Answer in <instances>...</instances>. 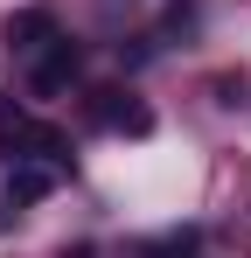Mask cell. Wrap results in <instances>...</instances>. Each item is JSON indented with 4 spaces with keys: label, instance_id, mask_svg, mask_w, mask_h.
Wrapping results in <instances>:
<instances>
[{
    "label": "cell",
    "instance_id": "7a4b0ae2",
    "mask_svg": "<svg viewBox=\"0 0 251 258\" xmlns=\"http://www.w3.org/2000/svg\"><path fill=\"white\" fill-rule=\"evenodd\" d=\"M98 119H105L112 133H154V112L133 105L126 91H98Z\"/></svg>",
    "mask_w": 251,
    "mask_h": 258
},
{
    "label": "cell",
    "instance_id": "3957f363",
    "mask_svg": "<svg viewBox=\"0 0 251 258\" xmlns=\"http://www.w3.org/2000/svg\"><path fill=\"white\" fill-rule=\"evenodd\" d=\"M77 63H84L77 42H49V49H42V63H35V91H42V98H49V91H63L70 77H77Z\"/></svg>",
    "mask_w": 251,
    "mask_h": 258
},
{
    "label": "cell",
    "instance_id": "6da1fadb",
    "mask_svg": "<svg viewBox=\"0 0 251 258\" xmlns=\"http://www.w3.org/2000/svg\"><path fill=\"white\" fill-rule=\"evenodd\" d=\"M0 161H7V168H21V161L63 168V161H70V140L56 126H42V119H28L21 105H0Z\"/></svg>",
    "mask_w": 251,
    "mask_h": 258
},
{
    "label": "cell",
    "instance_id": "277c9868",
    "mask_svg": "<svg viewBox=\"0 0 251 258\" xmlns=\"http://www.w3.org/2000/svg\"><path fill=\"white\" fill-rule=\"evenodd\" d=\"M7 42L28 49V56H35V49H49V42H56V14H42V7L14 14V21H7Z\"/></svg>",
    "mask_w": 251,
    "mask_h": 258
},
{
    "label": "cell",
    "instance_id": "5b68a950",
    "mask_svg": "<svg viewBox=\"0 0 251 258\" xmlns=\"http://www.w3.org/2000/svg\"><path fill=\"white\" fill-rule=\"evenodd\" d=\"M49 188H56V168H49V161H21V168L7 174V203H35Z\"/></svg>",
    "mask_w": 251,
    "mask_h": 258
}]
</instances>
